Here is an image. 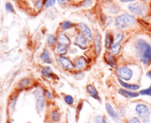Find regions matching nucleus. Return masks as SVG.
I'll return each mask as SVG.
<instances>
[{"label": "nucleus", "instance_id": "7c9ffc66", "mask_svg": "<svg viewBox=\"0 0 151 123\" xmlns=\"http://www.w3.org/2000/svg\"><path fill=\"white\" fill-rule=\"evenodd\" d=\"M55 3V0H46V4H45V7H52Z\"/></svg>", "mask_w": 151, "mask_h": 123}, {"label": "nucleus", "instance_id": "f8f14e48", "mask_svg": "<svg viewBox=\"0 0 151 123\" xmlns=\"http://www.w3.org/2000/svg\"><path fill=\"white\" fill-rule=\"evenodd\" d=\"M86 92H87V94H88L91 97H93V99L97 100L98 102L101 101V97H100V96H99V93H98L96 88H95L93 85H92V84L87 85V86H86Z\"/></svg>", "mask_w": 151, "mask_h": 123}, {"label": "nucleus", "instance_id": "6ab92c4d", "mask_svg": "<svg viewBox=\"0 0 151 123\" xmlns=\"http://www.w3.org/2000/svg\"><path fill=\"white\" fill-rule=\"evenodd\" d=\"M93 123H109L108 118L104 115H96L93 119Z\"/></svg>", "mask_w": 151, "mask_h": 123}, {"label": "nucleus", "instance_id": "0eeeda50", "mask_svg": "<svg viewBox=\"0 0 151 123\" xmlns=\"http://www.w3.org/2000/svg\"><path fill=\"white\" fill-rule=\"evenodd\" d=\"M35 96L37 98V102H36V109L38 112H42L45 109V98L43 96V92L42 89H37L35 92Z\"/></svg>", "mask_w": 151, "mask_h": 123}, {"label": "nucleus", "instance_id": "9d476101", "mask_svg": "<svg viewBox=\"0 0 151 123\" xmlns=\"http://www.w3.org/2000/svg\"><path fill=\"white\" fill-rule=\"evenodd\" d=\"M59 63L61 65V67L65 70H73L75 68V65L72 62L65 56H60L59 57Z\"/></svg>", "mask_w": 151, "mask_h": 123}, {"label": "nucleus", "instance_id": "b1692460", "mask_svg": "<svg viewBox=\"0 0 151 123\" xmlns=\"http://www.w3.org/2000/svg\"><path fill=\"white\" fill-rule=\"evenodd\" d=\"M64 102H65L68 105L71 106V105L74 104L75 100H74V97H73L72 96H70V95H66V96H64Z\"/></svg>", "mask_w": 151, "mask_h": 123}, {"label": "nucleus", "instance_id": "1a4fd4ad", "mask_svg": "<svg viewBox=\"0 0 151 123\" xmlns=\"http://www.w3.org/2000/svg\"><path fill=\"white\" fill-rule=\"evenodd\" d=\"M78 29L81 32V34L88 40V41H92L93 40V34L92 31L90 30V28L85 24V23H78Z\"/></svg>", "mask_w": 151, "mask_h": 123}, {"label": "nucleus", "instance_id": "9b49d317", "mask_svg": "<svg viewBox=\"0 0 151 123\" xmlns=\"http://www.w3.org/2000/svg\"><path fill=\"white\" fill-rule=\"evenodd\" d=\"M75 44L83 50H85L88 47V40L82 34L77 35V37L75 38Z\"/></svg>", "mask_w": 151, "mask_h": 123}, {"label": "nucleus", "instance_id": "79ce46f5", "mask_svg": "<svg viewBox=\"0 0 151 123\" xmlns=\"http://www.w3.org/2000/svg\"><path fill=\"white\" fill-rule=\"evenodd\" d=\"M87 123H93V122H87Z\"/></svg>", "mask_w": 151, "mask_h": 123}, {"label": "nucleus", "instance_id": "4468645a", "mask_svg": "<svg viewBox=\"0 0 151 123\" xmlns=\"http://www.w3.org/2000/svg\"><path fill=\"white\" fill-rule=\"evenodd\" d=\"M118 82L119 84L121 85V87L124 89H127V90H130V91H136L139 88V85H135V84H130V83H127L126 81H124L120 79H118Z\"/></svg>", "mask_w": 151, "mask_h": 123}, {"label": "nucleus", "instance_id": "e433bc0d", "mask_svg": "<svg viewBox=\"0 0 151 123\" xmlns=\"http://www.w3.org/2000/svg\"><path fill=\"white\" fill-rule=\"evenodd\" d=\"M121 2H132V1H135V0H120Z\"/></svg>", "mask_w": 151, "mask_h": 123}, {"label": "nucleus", "instance_id": "a19ab883", "mask_svg": "<svg viewBox=\"0 0 151 123\" xmlns=\"http://www.w3.org/2000/svg\"><path fill=\"white\" fill-rule=\"evenodd\" d=\"M143 1H147V0H143Z\"/></svg>", "mask_w": 151, "mask_h": 123}, {"label": "nucleus", "instance_id": "c9c22d12", "mask_svg": "<svg viewBox=\"0 0 151 123\" xmlns=\"http://www.w3.org/2000/svg\"><path fill=\"white\" fill-rule=\"evenodd\" d=\"M93 1V0H86V1L84 2V4H83V6H84V7H87V6H89Z\"/></svg>", "mask_w": 151, "mask_h": 123}, {"label": "nucleus", "instance_id": "cd10ccee", "mask_svg": "<svg viewBox=\"0 0 151 123\" xmlns=\"http://www.w3.org/2000/svg\"><path fill=\"white\" fill-rule=\"evenodd\" d=\"M56 41H57V38L53 35H49L48 36V38H47V43H48L49 46H53Z\"/></svg>", "mask_w": 151, "mask_h": 123}, {"label": "nucleus", "instance_id": "5701e85b", "mask_svg": "<svg viewBox=\"0 0 151 123\" xmlns=\"http://www.w3.org/2000/svg\"><path fill=\"white\" fill-rule=\"evenodd\" d=\"M42 74H43V76H45V78H47V79H50V78H52V75H53V73H52V70L50 68V67H44L43 69H42Z\"/></svg>", "mask_w": 151, "mask_h": 123}, {"label": "nucleus", "instance_id": "bb28decb", "mask_svg": "<svg viewBox=\"0 0 151 123\" xmlns=\"http://www.w3.org/2000/svg\"><path fill=\"white\" fill-rule=\"evenodd\" d=\"M139 95L141 96H151V86H149L146 89H143V90H140L139 92Z\"/></svg>", "mask_w": 151, "mask_h": 123}, {"label": "nucleus", "instance_id": "a878e982", "mask_svg": "<svg viewBox=\"0 0 151 123\" xmlns=\"http://www.w3.org/2000/svg\"><path fill=\"white\" fill-rule=\"evenodd\" d=\"M72 27H73V24L70 22H68V21H64L63 22L60 23V28L63 30H68V29H70Z\"/></svg>", "mask_w": 151, "mask_h": 123}, {"label": "nucleus", "instance_id": "dca6fc26", "mask_svg": "<svg viewBox=\"0 0 151 123\" xmlns=\"http://www.w3.org/2000/svg\"><path fill=\"white\" fill-rule=\"evenodd\" d=\"M57 42L59 43V45H65V46H68L70 45V43H71L69 38H68L67 35L62 34V33L60 34V35L58 36V38H57Z\"/></svg>", "mask_w": 151, "mask_h": 123}, {"label": "nucleus", "instance_id": "aec40b11", "mask_svg": "<svg viewBox=\"0 0 151 123\" xmlns=\"http://www.w3.org/2000/svg\"><path fill=\"white\" fill-rule=\"evenodd\" d=\"M106 61L107 63L112 66V67H115L116 65V59H115V56L112 54H106Z\"/></svg>", "mask_w": 151, "mask_h": 123}, {"label": "nucleus", "instance_id": "ddd939ff", "mask_svg": "<svg viewBox=\"0 0 151 123\" xmlns=\"http://www.w3.org/2000/svg\"><path fill=\"white\" fill-rule=\"evenodd\" d=\"M86 64H87V61H86V59L84 56L78 57L77 59L75 60V63H74L75 69H77V70L84 69L86 66Z\"/></svg>", "mask_w": 151, "mask_h": 123}, {"label": "nucleus", "instance_id": "f03ea898", "mask_svg": "<svg viewBox=\"0 0 151 123\" xmlns=\"http://www.w3.org/2000/svg\"><path fill=\"white\" fill-rule=\"evenodd\" d=\"M135 112L138 118L142 121V123H150L151 120V109L146 103H139L135 106Z\"/></svg>", "mask_w": 151, "mask_h": 123}, {"label": "nucleus", "instance_id": "37998d69", "mask_svg": "<svg viewBox=\"0 0 151 123\" xmlns=\"http://www.w3.org/2000/svg\"></svg>", "mask_w": 151, "mask_h": 123}, {"label": "nucleus", "instance_id": "412c9836", "mask_svg": "<svg viewBox=\"0 0 151 123\" xmlns=\"http://www.w3.org/2000/svg\"><path fill=\"white\" fill-rule=\"evenodd\" d=\"M68 52V46L65 45H58L56 47V53L60 55H64Z\"/></svg>", "mask_w": 151, "mask_h": 123}, {"label": "nucleus", "instance_id": "a211bd4d", "mask_svg": "<svg viewBox=\"0 0 151 123\" xmlns=\"http://www.w3.org/2000/svg\"><path fill=\"white\" fill-rule=\"evenodd\" d=\"M41 59H42V61L44 62V63H45V64H52V57H51V55H50V54H49L47 49H45L44 52L42 53Z\"/></svg>", "mask_w": 151, "mask_h": 123}, {"label": "nucleus", "instance_id": "2eb2a0df", "mask_svg": "<svg viewBox=\"0 0 151 123\" xmlns=\"http://www.w3.org/2000/svg\"><path fill=\"white\" fill-rule=\"evenodd\" d=\"M118 93L126 97V98H135V97H138L139 96V93L137 92H134V91H130V90H127V89H124V88H120L118 89Z\"/></svg>", "mask_w": 151, "mask_h": 123}, {"label": "nucleus", "instance_id": "f3484780", "mask_svg": "<svg viewBox=\"0 0 151 123\" xmlns=\"http://www.w3.org/2000/svg\"><path fill=\"white\" fill-rule=\"evenodd\" d=\"M94 48L96 54H99L101 51V37L99 34H97L94 38Z\"/></svg>", "mask_w": 151, "mask_h": 123}, {"label": "nucleus", "instance_id": "4c0bfd02", "mask_svg": "<svg viewBox=\"0 0 151 123\" xmlns=\"http://www.w3.org/2000/svg\"><path fill=\"white\" fill-rule=\"evenodd\" d=\"M147 75V77H148V78H150V79H151V71H150V72H148Z\"/></svg>", "mask_w": 151, "mask_h": 123}, {"label": "nucleus", "instance_id": "72a5a7b5", "mask_svg": "<svg viewBox=\"0 0 151 123\" xmlns=\"http://www.w3.org/2000/svg\"><path fill=\"white\" fill-rule=\"evenodd\" d=\"M45 96L48 99H52V98H53V96L52 95V93L49 92V91H47V90L45 92Z\"/></svg>", "mask_w": 151, "mask_h": 123}, {"label": "nucleus", "instance_id": "423d86ee", "mask_svg": "<svg viewBox=\"0 0 151 123\" xmlns=\"http://www.w3.org/2000/svg\"><path fill=\"white\" fill-rule=\"evenodd\" d=\"M128 9L132 14L137 15H143L147 12V7L141 3H132L128 6Z\"/></svg>", "mask_w": 151, "mask_h": 123}, {"label": "nucleus", "instance_id": "393cba45", "mask_svg": "<svg viewBox=\"0 0 151 123\" xmlns=\"http://www.w3.org/2000/svg\"><path fill=\"white\" fill-rule=\"evenodd\" d=\"M60 119V113L59 112V111L57 110H54L52 111V119L54 121V122H58Z\"/></svg>", "mask_w": 151, "mask_h": 123}, {"label": "nucleus", "instance_id": "c756f323", "mask_svg": "<svg viewBox=\"0 0 151 123\" xmlns=\"http://www.w3.org/2000/svg\"><path fill=\"white\" fill-rule=\"evenodd\" d=\"M15 103H16V98L12 99L11 102L9 103V112H13L14 111V107H15Z\"/></svg>", "mask_w": 151, "mask_h": 123}, {"label": "nucleus", "instance_id": "f257e3e1", "mask_svg": "<svg viewBox=\"0 0 151 123\" xmlns=\"http://www.w3.org/2000/svg\"><path fill=\"white\" fill-rule=\"evenodd\" d=\"M135 53L140 63L144 65L151 64V46L143 39H138L135 42Z\"/></svg>", "mask_w": 151, "mask_h": 123}, {"label": "nucleus", "instance_id": "ea45409f", "mask_svg": "<svg viewBox=\"0 0 151 123\" xmlns=\"http://www.w3.org/2000/svg\"><path fill=\"white\" fill-rule=\"evenodd\" d=\"M104 1H109V0H104Z\"/></svg>", "mask_w": 151, "mask_h": 123}, {"label": "nucleus", "instance_id": "58836bf2", "mask_svg": "<svg viewBox=\"0 0 151 123\" xmlns=\"http://www.w3.org/2000/svg\"><path fill=\"white\" fill-rule=\"evenodd\" d=\"M47 123H52V122H51V121H48Z\"/></svg>", "mask_w": 151, "mask_h": 123}, {"label": "nucleus", "instance_id": "4be33fe9", "mask_svg": "<svg viewBox=\"0 0 151 123\" xmlns=\"http://www.w3.org/2000/svg\"><path fill=\"white\" fill-rule=\"evenodd\" d=\"M113 44V39H112V36L109 32H107L106 34V38H105V46L108 49H110L111 46Z\"/></svg>", "mask_w": 151, "mask_h": 123}, {"label": "nucleus", "instance_id": "473e14b6", "mask_svg": "<svg viewBox=\"0 0 151 123\" xmlns=\"http://www.w3.org/2000/svg\"><path fill=\"white\" fill-rule=\"evenodd\" d=\"M6 10L9 11V12H14V7H13V6H12L11 4H9V3H7V4L6 5Z\"/></svg>", "mask_w": 151, "mask_h": 123}, {"label": "nucleus", "instance_id": "2f4dec72", "mask_svg": "<svg viewBox=\"0 0 151 123\" xmlns=\"http://www.w3.org/2000/svg\"><path fill=\"white\" fill-rule=\"evenodd\" d=\"M42 7H43V1H37V4H36V9L40 10Z\"/></svg>", "mask_w": 151, "mask_h": 123}, {"label": "nucleus", "instance_id": "f704fd0d", "mask_svg": "<svg viewBox=\"0 0 151 123\" xmlns=\"http://www.w3.org/2000/svg\"><path fill=\"white\" fill-rule=\"evenodd\" d=\"M58 3L60 6H65L68 3V0H58Z\"/></svg>", "mask_w": 151, "mask_h": 123}, {"label": "nucleus", "instance_id": "39448f33", "mask_svg": "<svg viewBox=\"0 0 151 123\" xmlns=\"http://www.w3.org/2000/svg\"><path fill=\"white\" fill-rule=\"evenodd\" d=\"M116 74L118 78L124 81H129L132 79L133 76V72L131 68L127 66H120L116 70Z\"/></svg>", "mask_w": 151, "mask_h": 123}, {"label": "nucleus", "instance_id": "6e6552de", "mask_svg": "<svg viewBox=\"0 0 151 123\" xmlns=\"http://www.w3.org/2000/svg\"><path fill=\"white\" fill-rule=\"evenodd\" d=\"M105 108H106V111L108 113V115L116 123L120 122V115L119 113L114 109V107L112 106V104L110 103H106L105 104Z\"/></svg>", "mask_w": 151, "mask_h": 123}, {"label": "nucleus", "instance_id": "7ed1b4c3", "mask_svg": "<svg viewBox=\"0 0 151 123\" xmlns=\"http://www.w3.org/2000/svg\"><path fill=\"white\" fill-rule=\"evenodd\" d=\"M135 22H136L135 17L131 15V14H126L118 15L116 18V21H115L116 27L120 29V30L131 27V26L134 25Z\"/></svg>", "mask_w": 151, "mask_h": 123}, {"label": "nucleus", "instance_id": "c85d7f7f", "mask_svg": "<svg viewBox=\"0 0 151 123\" xmlns=\"http://www.w3.org/2000/svg\"><path fill=\"white\" fill-rule=\"evenodd\" d=\"M126 123H142V121L138 117H132L126 120Z\"/></svg>", "mask_w": 151, "mask_h": 123}, {"label": "nucleus", "instance_id": "20e7f679", "mask_svg": "<svg viewBox=\"0 0 151 123\" xmlns=\"http://www.w3.org/2000/svg\"><path fill=\"white\" fill-rule=\"evenodd\" d=\"M123 38H124V33L123 32L119 31V32H116L115 34L114 38H113V44L109 49L110 53L113 55H116L120 52V47H121V43L123 41Z\"/></svg>", "mask_w": 151, "mask_h": 123}]
</instances>
